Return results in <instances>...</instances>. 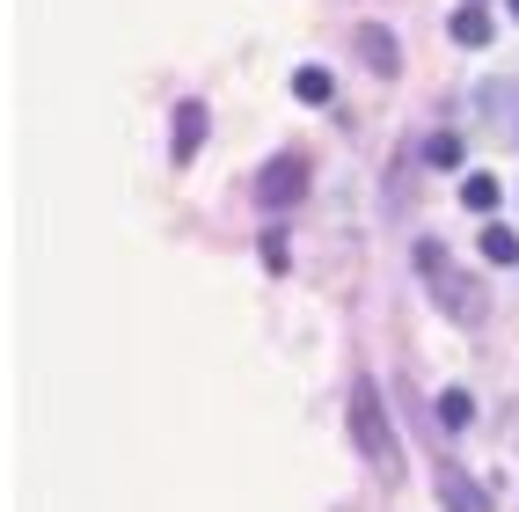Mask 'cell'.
Wrapping results in <instances>:
<instances>
[{
    "mask_svg": "<svg viewBox=\"0 0 519 512\" xmlns=\"http://www.w3.org/2000/svg\"><path fill=\"white\" fill-rule=\"evenodd\" d=\"M256 198H264L271 213H286V205H300V198H308V154H300V147L271 154V161H264V176H256Z\"/></svg>",
    "mask_w": 519,
    "mask_h": 512,
    "instance_id": "cell-2",
    "label": "cell"
},
{
    "mask_svg": "<svg viewBox=\"0 0 519 512\" xmlns=\"http://www.w3.org/2000/svg\"><path fill=\"white\" fill-rule=\"evenodd\" d=\"M256 256H264V271H286V235H264V249H256Z\"/></svg>",
    "mask_w": 519,
    "mask_h": 512,
    "instance_id": "cell-13",
    "label": "cell"
},
{
    "mask_svg": "<svg viewBox=\"0 0 519 512\" xmlns=\"http://www.w3.org/2000/svg\"><path fill=\"white\" fill-rule=\"evenodd\" d=\"M293 96H300V103H329V96H337V81H329L322 66H300V74H293Z\"/></svg>",
    "mask_w": 519,
    "mask_h": 512,
    "instance_id": "cell-10",
    "label": "cell"
},
{
    "mask_svg": "<svg viewBox=\"0 0 519 512\" xmlns=\"http://www.w3.org/2000/svg\"><path fill=\"white\" fill-rule=\"evenodd\" d=\"M461 205H468V213H498V176L468 169V176H461Z\"/></svg>",
    "mask_w": 519,
    "mask_h": 512,
    "instance_id": "cell-7",
    "label": "cell"
},
{
    "mask_svg": "<svg viewBox=\"0 0 519 512\" xmlns=\"http://www.w3.org/2000/svg\"><path fill=\"white\" fill-rule=\"evenodd\" d=\"M424 161H432V169H461V139L454 132H432V139H424Z\"/></svg>",
    "mask_w": 519,
    "mask_h": 512,
    "instance_id": "cell-11",
    "label": "cell"
},
{
    "mask_svg": "<svg viewBox=\"0 0 519 512\" xmlns=\"http://www.w3.org/2000/svg\"><path fill=\"white\" fill-rule=\"evenodd\" d=\"M505 8H512V22H519V0H505Z\"/></svg>",
    "mask_w": 519,
    "mask_h": 512,
    "instance_id": "cell-14",
    "label": "cell"
},
{
    "mask_svg": "<svg viewBox=\"0 0 519 512\" xmlns=\"http://www.w3.org/2000/svg\"><path fill=\"white\" fill-rule=\"evenodd\" d=\"M483 256H490V264H519V235H512L505 220H490V227H483Z\"/></svg>",
    "mask_w": 519,
    "mask_h": 512,
    "instance_id": "cell-9",
    "label": "cell"
},
{
    "mask_svg": "<svg viewBox=\"0 0 519 512\" xmlns=\"http://www.w3.org/2000/svg\"><path fill=\"white\" fill-rule=\"evenodd\" d=\"M439 498H446V512H490V498L476 491V476H461L454 461L439 469Z\"/></svg>",
    "mask_w": 519,
    "mask_h": 512,
    "instance_id": "cell-5",
    "label": "cell"
},
{
    "mask_svg": "<svg viewBox=\"0 0 519 512\" xmlns=\"http://www.w3.org/2000/svg\"><path fill=\"white\" fill-rule=\"evenodd\" d=\"M359 52H366V66H381V74L403 66V52H395V37L381 30V22H366V30H359Z\"/></svg>",
    "mask_w": 519,
    "mask_h": 512,
    "instance_id": "cell-6",
    "label": "cell"
},
{
    "mask_svg": "<svg viewBox=\"0 0 519 512\" xmlns=\"http://www.w3.org/2000/svg\"><path fill=\"white\" fill-rule=\"evenodd\" d=\"M351 439H359V454H366L381 476H403V447H395L388 410H381V388H373L366 374L351 381Z\"/></svg>",
    "mask_w": 519,
    "mask_h": 512,
    "instance_id": "cell-1",
    "label": "cell"
},
{
    "mask_svg": "<svg viewBox=\"0 0 519 512\" xmlns=\"http://www.w3.org/2000/svg\"><path fill=\"white\" fill-rule=\"evenodd\" d=\"M490 30H498V22H490L483 8H461V15H454V44H468V52H476V44H490Z\"/></svg>",
    "mask_w": 519,
    "mask_h": 512,
    "instance_id": "cell-8",
    "label": "cell"
},
{
    "mask_svg": "<svg viewBox=\"0 0 519 512\" xmlns=\"http://www.w3.org/2000/svg\"><path fill=\"white\" fill-rule=\"evenodd\" d=\"M205 132H212V118H205V103H198V96H183V103H176V139H169V154H176V161H198V147H205Z\"/></svg>",
    "mask_w": 519,
    "mask_h": 512,
    "instance_id": "cell-4",
    "label": "cell"
},
{
    "mask_svg": "<svg viewBox=\"0 0 519 512\" xmlns=\"http://www.w3.org/2000/svg\"><path fill=\"white\" fill-rule=\"evenodd\" d=\"M439 417H446V425H468V417H476V403H468V388H439Z\"/></svg>",
    "mask_w": 519,
    "mask_h": 512,
    "instance_id": "cell-12",
    "label": "cell"
},
{
    "mask_svg": "<svg viewBox=\"0 0 519 512\" xmlns=\"http://www.w3.org/2000/svg\"><path fill=\"white\" fill-rule=\"evenodd\" d=\"M417 271H424V286L446 293V308H454V322H476V286L446 264V249L439 242H417Z\"/></svg>",
    "mask_w": 519,
    "mask_h": 512,
    "instance_id": "cell-3",
    "label": "cell"
}]
</instances>
